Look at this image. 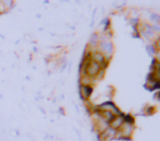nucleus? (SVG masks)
<instances>
[{"mask_svg":"<svg viewBox=\"0 0 160 141\" xmlns=\"http://www.w3.org/2000/svg\"><path fill=\"white\" fill-rule=\"evenodd\" d=\"M85 71L87 72L88 76L94 77V76H96L99 71H100V65L95 62V61H91L89 65L86 67V69H85Z\"/></svg>","mask_w":160,"mask_h":141,"instance_id":"nucleus-1","label":"nucleus"},{"mask_svg":"<svg viewBox=\"0 0 160 141\" xmlns=\"http://www.w3.org/2000/svg\"><path fill=\"white\" fill-rule=\"evenodd\" d=\"M92 92H93V89L89 85H82L81 86V96L84 100H87L91 96Z\"/></svg>","mask_w":160,"mask_h":141,"instance_id":"nucleus-2","label":"nucleus"},{"mask_svg":"<svg viewBox=\"0 0 160 141\" xmlns=\"http://www.w3.org/2000/svg\"><path fill=\"white\" fill-rule=\"evenodd\" d=\"M114 117H116V116H114V114L112 112H110V111H105V112L102 113V118L107 122H112V120L114 119Z\"/></svg>","mask_w":160,"mask_h":141,"instance_id":"nucleus-3","label":"nucleus"},{"mask_svg":"<svg viewBox=\"0 0 160 141\" xmlns=\"http://www.w3.org/2000/svg\"><path fill=\"white\" fill-rule=\"evenodd\" d=\"M123 124V118H119V117H114V119L111 122V128L112 129H117Z\"/></svg>","mask_w":160,"mask_h":141,"instance_id":"nucleus-4","label":"nucleus"},{"mask_svg":"<svg viewBox=\"0 0 160 141\" xmlns=\"http://www.w3.org/2000/svg\"><path fill=\"white\" fill-rule=\"evenodd\" d=\"M93 59H94V61L97 63H103V61H105V57H103L102 54H100V53H96V54H94V57H93Z\"/></svg>","mask_w":160,"mask_h":141,"instance_id":"nucleus-5","label":"nucleus"}]
</instances>
